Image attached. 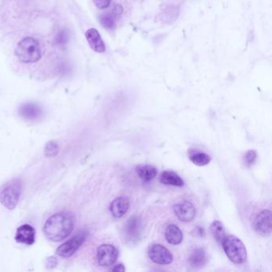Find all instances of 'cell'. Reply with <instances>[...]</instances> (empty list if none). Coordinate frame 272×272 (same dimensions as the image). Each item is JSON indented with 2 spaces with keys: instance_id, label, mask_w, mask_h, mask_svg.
Instances as JSON below:
<instances>
[{
  "instance_id": "cell-24",
  "label": "cell",
  "mask_w": 272,
  "mask_h": 272,
  "mask_svg": "<svg viewBox=\"0 0 272 272\" xmlns=\"http://www.w3.org/2000/svg\"><path fill=\"white\" fill-rule=\"evenodd\" d=\"M100 23L106 29L111 30L115 28V21L110 15H103L100 17Z\"/></svg>"
},
{
  "instance_id": "cell-12",
  "label": "cell",
  "mask_w": 272,
  "mask_h": 272,
  "mask_svg": "<svg viewBox=\"0 0 272 272\" xmlns=\"http://www.w3.org/2000/svg\"><path fill=\"white\" fill-rule=\"evenodd\" d=\"M36 229L30 224H24L18 227L15 239L18 243L32 245L36 241Z\"/></svg>"
},
{
  "instance_id": "cell-13",
  "label": "cell",
  "mask_w": 272,
  "mask_h": 272,
  "mask_svg": "<svg viewBox=\"0 0 272 272\" xmlns=\"http://www.w3.org/2000/svg\"><path fill=\"white\" fill-rule=\"evenodd\" d=\"M86 38L90 47L96 51L98 53H103L106 51V46H105L104 42L102 40L100 34L94 28L89 29L86 32Z\"/></svg>"
},
{
  "instance_id": "cell-15",
  "label": "cell",
  "mask_w": 272,
  "mask_h": 272,
  "mask_svg": "<svg viewBox=\"0 0 272 272\" xmlns=\"http://www.w3.org/2000/svg\"><path fill=\"white\" fill-rule=\"evenodd\" d=\"M207 260H208L207 253H206L205 250L202 247L195 249L191 253L189 258H188L189 264L193 268H201L202 266H204L206 264Z\"/></svg>"
},
{
  "instance_id": "cell-14",
  "label": "cell",
  "mask_w": 272,
  "mask_h": 272,
  "mask_svg": "<svg viewBox=\"0 0 272 272\" xmlns=\"http://www.w3.org/2000/svg\"><path fill=\"white\" fill-rule=\"evenodd\" d=\"M129 208V201L127 198L121 196L116 198L110 204V211L114 217L121 218L126 215Z\"/></svg>"
},
{
  "instance_id": "cell-9",
  "label": "cell",
  "mask_w": 272,
  "mask_h": 272,
  "mask_svg": "<svg viewBox=\"0 0 272 272\" xmlns=\"http://www.w3.org/2000/svg\"><path fill=\"white\" fill-rule=\"evenodd\" d=\"M20 117L28 121H36L43 116V111L40 105L34 102H28L21 105L19 108Z\"/></svg>"
},
{
  "instance_id": "cell-23",
  "label": "cell",
  "mask_w": 272,
  "mask_h": 272,
  "mask_svg": "<svg viewBox=\"0 0 272 272\" xmlns=\"http://www.w3.org/2000/svg\"><path fill=\"white\" fill-rule=\"evenodd\" d=\"M69 41V33L67 30H62L56 35L55 43L59 47H65Z\"/></svg>"
},
{
  "instance_id": "cell-21",
  "label": "cell",
  "mask_w": 272,
  "mask_h": 272,
  "mask_svg": "<svg viewBox=\"0 0 272 272\" xmlns=\"http://www.w3.org/2000/svg\"><path fill=\"white\" fill-rule=\"evenodd\" d=\"M45 156L47 157H55L59 154V147L56 141H49L48 143L46 145L45 149Z\"/></svg>"
},
{
  "instance_id": "cell-19",
  "label": "cell",
  "mask_w": 272,
  "mask_h": 272,
  "mask_svg": "<svg viewBox=\"0 0 272 272\" xmlns=\"http://www.w3.org/2000/svg\"><path fill=\"white\" fill-rule=\"evenodd\" d=\"M188 155H189L190 161L197 166L207 165L209 164L211 160L209 155L196 150H190L188 152Z\"/></svg>"
},
{
  "instance_id": "cell-3",
  "label": "cell",
  "mask_w": 272,
  "mask_h": 272,
  "mask_svg": "<svg viewBox=\"0 0 272 272\" xmlns=\"http://www.w3.org/2000/svg\"><path fill=\"white\" fill-rule=\"evenodd\" d=\"M23 182L19 178L12 179L0 188V203L7 209L13 210L20 201Z\"/></svg>"
},
{
  "instance_id": "cell-17",
  "label": "cell",
  "mask_w": 272,
  "mask_h": 272,
  "mask_svg": "<svg viewBox=\"0 0 272 272\" xmlns=\"http://www.w3.org/2000/svg\"><path fill=\"white\" fill-rule=\"evenodd\" d=\"M165 237L171 244H180L183 240V233L177 226L170 224L166 227Z\"/></svg>"
},
{
  "instance_id": "cell-7",
  "label": "cell",
  "mask_w": 272,
  "mask_h": 272,
  "mask_svg": "<svg viewBox=\"0 0 272 272\" xmlns=\"http://www.w3.org/2000/svg\"><path fill=\"white\" fill-rule=\"evenodd\" d=\"M148 254L151 260L157 264H170L173 260L172 253L166 247L161 244H152L149 248Z\"/></svg>"
},
{
  "instance_id": "cell-5",
  "label": "cell",
  "mask_w": 272,
  "mask_h": 272,
  "mask_svg": "<svg viewBox=\"0 0 272 272\" xmlns=\"http://www.w3.org/2000/svg\"><path fill=\"white\" fill-rule=\"evenodd\" d=\"M88 237V232L86 231H80L79 234L71 238L70 240L65 242L59 246L56 253L59 256L63 258H68L75 254L79 247L83 244L86 239Z\"/></svg>"
},
{
  "instance_id": "cell-20",
  "label": "cell",
  "mask_w": 272,
  "mask_h": 272,
  "mask_svg": "<svg viewBox=\"0 0 272 272\" xmlns=\"http://www.w3.org/2000/svg\"><path fill=\"white\" fill-rule=\"evenodd\" d=\"M210 231H211V235L215 238V240L217 241L218 243H220V244H221L224 238L227 236L223 224L218 220H215L213 223H211Z\"/></svg>"
},
{
  "instance_id": "cell-26",
  "label": "cell",
  "mask_w": 272,
  "mask_h": 272,
  "mask_svg": "<svg viewBox=\"0 0 272 272\" xmlns=\"http://www.w3.org/2000/svg\"><path fill=\"white\" fill-rule=\"evenodd\" d=\"M113 271H125L126 268L125 266H123V264H118L117 266H114V268L112 269Z\"/></svg>"
},
{
  "instance_id": "cell-18",
  "label": "cell",
  "mask_w": 272,
  "mask_h": 272,
  "mask_svg": "<svg viewBox=\"0 0 272 272\" xmlns=\"http://www.w3.org/2000/svg\"><path fill=\"white\" fill-rule=\"evenodd\" d=\"M160 181L162 184L173 186L182 187L184 185V180L179 175L170 171H165L161 173Z\"/></svg>"
},
{
  "instance_id": "cell-11",
  "label": "cell",
  "mask_w": 272,
  "mask_h": 272,
  "mask_svg": "<svg viewBox=\"0 0 272 272\" xmlns=\"http://www.w3.org/2000/svg\"><path fill=\"white\" fill-rule=\"evenodd\" d=\"M142 230L141 220L138 216H132L128 219L125 226V235L129 241H134L139 239Z\"/></svg>"
},
{
  "instance_id": "cell-2",
  "label": "cell",
  "mask_w": 272,
  "mask_h": 272,
  "mask_svg": "<svg viewBox=\"0 0 272 272\" xmlns=\"http://www.w3.org/2000/svg\"><path fill=\"white\" fill-rule=\"evenodd\" d=\"M16 56L24 63H35L43 57V47L40 42L32 37L25 38L18 43Z\"/></svg>"
},
{
  "instance_id": "cell-16",
  "label": "cell",
  "mask_w": 272,
  "mask_h": 272,
  "mask_svg": "<svg viewBox=\"0 0 272 272\" xmlns=\"http://www.w3.org/2000/svg\"><path fill=\"white\" fill-rule=\"evenodd\" d=\"M136 172L141 180L148 182L157 176V168L153 165H141L136 168Z\"/></svg>"
},
{
  "instance_id": "cell-6",
  "label": "cell",
  "mask_w": 272,
  "mask_h": 272,
  "mask_svg": "<svg viewBox=\"0 0 272 272\" xmlns=\"http://www.w3.org/2000/svg\"><path fill=\"white\" fill-rule=\"evenodd\" d=\"M118 249L111 244H102L98 247L97 258L101 266H110L118 258Z\"/></svg>"
},
{
  "instance_id": "cell-8",
  "label": "cell",
  "mask_w": 272,
  "mask_h": 272,
  "mask_svg": "<svg viewBox=\"0 0 272 272\" xmlns=\"http://www.w3.org/2000/svg\"><path fill=\"white\" fill-rule=\"evenodd\" d=\"M271 211L270 210H263L254 218L253 227L259 235L266 236L271 233Z\"/></svg>"
},
{
  "instance_id": "cell-25",
  "label": "cell",
  "mask_w": 272,
  "mask_h": 272,
  "mask_svg": "<svg viewBox=\"0 0 272 272\" xmlns=\"http://www.w3.org/2000/svg\"><path fill=\"white\" fill-rule=\"evenodd\" d=\"M94 3L99 9H105L110 6L111 0H94Z\"/></svg>"
},
{
  "instance_id": "cell-1",
  "label": "cell",
  "mask_w": 272,
  "mask_h": 272,
  "mask_svg": "<svg viewBox=\"0 0 272 272\" xmlns=\"http://www.w3.org/2000/svg\"><path fill=\"white\" fill-rule=\"evenodd\" d=\"M75 218L73 214L62 211L51 215L46 221L43 231L47 239L59 242L66 239L74 231Z\"/></svg>"
},
{
  "instance_id": "cell-4",
  "label": "cell",
  "mask_w": 272,
  "mask_h": 272,
  "mask_svg": "<svg viewBox=\"0 0 272 272\" xmlns=\"http://www.w3.org/2000/svg\"><path fill=\"white\" fill-rule=\"evenodd\" d=\"M221 244L231 262L236 264H242L247 260V250L239 238L234 235H228L224 238Z\"/></svg>"
},
{
  "instance_id": "cell-22",
  "label": "cell",
  "mask_w": 272,
  "mask_h": 272,
  "mask_svg": "<svg viewBox=\"0 0 272 272\" xmlns=\"http://www.w3.org/2000/svg\"><path fill=\"white\" fill-rule=\"evenodd\" d=\"M257 157H258V155H257L256 151H247L243 156V163H244L245 166L250 168L254 165V163L256 162Z\"/></svg>"
},
{
  "instance_id": "cell-10",
  "label": "cell",
  "mask_w": 272,
  "mask_h": 272,
  "mask_svg": "<svg viewBox=\"0 0 272 272\" xmlns=\"http://www.w3.org/2000/svg\"><path fill=\"white\" fill-rule=\"evenodd\" d=\"M175 214L183 222H191L196 215V208L189 201H184L176 204L173 207Z\"/></svg>"
}]
</instances>
